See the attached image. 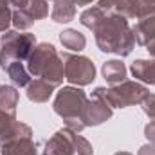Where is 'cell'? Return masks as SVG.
Instances as JSON below:
<instances>
[{
    "label": "cell",
    "instance_id": "obj_13",
    "mask_svg": "<svg viewBox=\"0 0 155 155\" xmlns=\"http://www.w3.org/2000/svg\"><path fill=\"white\" fill-rule=\"evenodd\" d=\"M130 72L135 78V81L143 85H153L155 87V60H135L130 65Z\"/></svg>",
    "mask_w": 155,
    "mask_h": 155
},
{
    "label": "cell",
    "instance_id": "obj_26",
    "mask_svg": "<svg viewBox=\"0 0 155 155\" xmlns=\"http://www.w3.org/2000/svg\"><path fill=\"white\" fill-rule=\"evenodd\" d=\"M144 137L148 139V143H155V121H150L144 126Z\"/></svg>",
    "mask_w": 155,
    "mask_h": 155
},
{
    "label": "cell",
    "instance_id": "obj_7",
    "mask_svg": "<svg viewBox=\"0 0 155 155\" xmlns=\"http://www.w3.org/2000/svg\"><path fill=\"white\" fill-rule=\"evenodd\" d=\"M33 137V128L22 121H16V116L0 110V148L11 141Z\"/></svg>",
    "mask_w": 155,
    "mask_h": 155
},
{
    "label": "cell",
    "instance_id": "obj_21",
    "mask_svg": "<svg viewBox=\"0 0 155 155\" xmlns=\"http://www.w3.org/2000/svg\"><path fill=\"white\" fill-rule=\"evenodd\" d=\"M60 41L61 45L69 51V52H81L87 45V38L83 33H79L78 29H63L60 33Z\"/></svg>",
    "mask_w": 155,
    "mask_h": 155
},
{
    "label": "cell",
    "instance_id": "obj_17",
    "mask_svg": "<svg viewBox=\"0 0 155 155\" xmlns=\"http://www.w3.org/2000/svg\"><path fill=\"white\" fill-rule=\"evenodd\" d=\"M132 29L135 35V43L146 47L152 40H155V16H146L137 20V24Z\"/></svg>",
    "mask_w": 155,
    "mask_h": 155
},
{
    "label": "cell",
    "instance_id": "obj_30",
    "mask_svg": "<svg viewBox=\"0 0 155 155\" xmlns=\"http://www.w3.org/2000/svg\"><path fill=\"white\" fill-rule=\"evenodd\" d=\"M114 155H134V153H130V152H116Z\"/></svg>",
    "mask_w": 155,
    "mask_h": 155
},
{
    "label": "cell",
    "instance_id": "obj_15",
    "mask_svg": "<svg viewBox=\"0 0 155 155\" xmlns=\"http://www.w3.org/2000/svg\"><path fill=\"white\" fill-rule=\"evenodd\" d=\"M0 155H38V148L33 137H24L4 144L0 148Z\"/></svg>",
    "mask_w": 155,
    "mask_h": 155
},
{
    "label": "cell",
    "instance_id": "obj_10",
    "mask_svg": "<svg viewBox=\"0 0 155 155\" xmlns=\"http://www.w3.org/2000/svg\"><path fill=\"white\" fill-rule=\"evenodd\" d=\"M74 146L69 135V128L63 126L61 130H58L47 143L43 148V155H74Z\"/></svg>",
    "mask_w": 155,
    "mask_h": 155
},
{
    "label": "cell",
    "instance_id": "obj_25",
    "mask_svg": "<svg viewBox=\"0 0 155 155\" xmlns=\"http://www.w3.org/2000/svg\"><path fill=\"white\" fill-rule=\"evenodd\" d=\"M141 107H143V112L148 116L150 121H155V94H150L143 103H141Z\"/></svg>",
    "mask_w": 155,
    "mask_h": 155
},
{
    "label": "cell",
    "instance_id": "obj_31",
    "mask_svg": "<svg viewBox=\"0 0 155 155\" xmlns=\"http://www.w3.org/2000/svg\"><path fill=\"white\" fill-rule=\"evenodd\" d=\"M0 87H2V85H0Z\"/></svg>",
    "mask_w": 155,
    "mask_h": 155
},
{
    "label": "cell",
    "instance_id": "obj_18",
    "mask_svg": "<svg viewBox=\"0 0 155 155\" xmlns=\"http://www.w3.org/2000/svg\"><path fill=\"white\" fill-rule=\"evenodd\" d=\"M41 79H45L47 83L54 85V87H60L65 79V69H63V58H61V52H58L51 63L45 67V71L41 72Z\"/></svg>",
    "mask_w": 155,
    "mask_h": 155
},
{
    "label": "cell",
    "instance_id": "obj_29",
    "mask_svg": "<svg viewBox=\"0 0 155 155\" xmlns=\"http://www.w3.org/2000/svg\"><path fill=\"white\" fill-rule=\"evenodd\" d=\"M94 0H74V4H76V7H85V5H90Z\"/></svg>",
    "mask_w": 155,
    "mask_h": 155
},
{
    "label": "cell",
    "instance_id": "obj_27",
    "mask_svg": "<svg viewBox=\"0 0 155 155\" xmlns=\"http://www.w3.org/2000/svg\"><path fill=\"white\" fill-rule=\"evenodd\" d=\"M11 5H13V11L15 9H20V7H24L25 4H27V0H7Z\"/></svg>",
    "mask_w": 155,
    "mask_h": 155
},
{
    "label": "cell",
    "instance_id": "obj_3",
    "mask_svg": "<svg viewBox=\"0 0 155 155\" xmlns=\"http://www.w3.org/2000/svg\"><path fill=\"white\" fill-rule=\"evenodd\" d=\"M92 96L103 99L112 108H126V107L141 105L150 96V90L146 85H143L139 81L126 79L119 85H110L108 88L107 87H96Z\"/></svg>",
    "mask_w": 155,
    "mask_h": 155
},
{
    "label": "cell",
    "instance_id": "obj_22",
    "mask_svg": "<svg viewBox=\"0 0 155 155\" xmlns=\"http://www.w3.org/2000/svg\"><path fill=\"white\" fill-rule=\"evenodd\" d=\"M69 135H71V141H72V146H74V152L78 155H94V148L92 144L83 137L79 135L74 130H69Z\"/></svg>",
    "mask_w": 155,
    "mask_h": 155
},
{
    "label": "cell",
    "instance_id": "obj_23",
    "mask_svg": "<svg viewBox=\"0 0 155 155\" xmlns=\"http://www.w3.org/2000/svg\"><path fill=\"white\" fill-rule=\"evenodd\" d=\"M13 25V5L7 0H0V33L9 31Z\"/></svg>",
    "mask_w": 155,
    "mask_h": 155
},
{
    "label": "cell",
    "instance_id": "obj_9",
    "mask_svg": "<svg viewBox=\"0 0 155 155\" xmlns=\"http://www.w3.org/2000/svg\"><path fill=\"white\" fill-rule=\"evenodd\" d=\"M58 54V49L49 43V41H41L36 43V47L33 49V52L29 54L27 61H25V67L29 71V74L35 78H40L41 72L45 71V67L51 63V60Z\"/></svg>",
    "mask_w": 155,
    "mask_h": 155
},
{
    "label": "cell",
    "instance_id": "obj_16",
    "mask_svg": "<svg viewBox=\"0 0 155 155\" xmlns=\"http://www.w3.org/2000/svg\"><path fill=\"white\" fill-rule=\"evenodd\" d=\"M101 74L107 79V83H110V85H119V83L126 81L128 71H126V65H124L121 60H108V61L103 63Z\"/></svg>",
    "mask_w": 155,
    "mask_h": 155
},
{
    "label": "cell",
    "instance_id": "obj_28",
    "mask_svg": "<svg viewBox=\"0 0 155 155\" xmlns=\"http://www.w3.org/2000/svg\"><path fill=\"white\" fill-rule=\"evenodd\" d=\"M144 49L148 51V54H150V56H152V58L155 60V40H152V41H150V43H148Z\"/></svg>",
    "mask_w": 155,
    "mask_h": 155
},
{
    "label": "cell",
    "instance_id": "obj_11",
    "mask_svg": "<svg viewBox=\"0 0 155 155\" xmlns=\"http://www.w3.org/2000/svg\"><path fill=\"white\" fill-rule=\"evenodd\" d=\"M97 5L110 15H119L128 20H137V4L135 0H99Z\"/></svg>",
    "mask_w": 155,
    "mask_h": 155
},
{
    "label": "cell",
    "instance_id": "obj_12",
    "mask_svg": "<svg viewBox=\"0 0 155 155\" xmlns=\"http://www.w3.org/2000/svg\"><path fill=\"white\" fill-rule=\"evenodd\" d=\"M25 94H27V99L33 101V103H47L51 99V96L54 94V85L47 83L45 79L41 78H35L31 79V83L25 87Z\"/></svg>",
    "mask_w": 155,
    "mask_h": 155
},
{
    "label": "cell",
    "instance_id": "obj_4",
    "mask_svg": "<svg viewBox=\"0 0 155 155\" xmlns=\"http://www.w3.org/2000/svg\"><path fill=\"white\" fill-rule=\"evenodd\" d=\"M36 47V36L27 31L9 29L0 36V69L4 71L13 61H27Z\"/></svg>",
    "mask_w": 155,
    "mask_h": 155
},
{
    "label": "cell",
    "instance_id": "obj_14",
    "mask_svg": "<svg viewBox=\"0 0 155 155\" xmlns=\"http://www.w3.org/2000/svg\"><path fill=\"white\" fill-rule=\"evenodd\" d=\"M51 18L56 24H69L76 18V4L74 0H51Z\"/></svg>",
    "mask_w": 155,
    "mask_h": 155
},
{
    "label": "cell",
    "instance_id": "obj_6",
    "mask_svg": "<svg viewBox=\"0 0 155 155\" xmlns=\"http://www.w3.org/2000/svg\"><path fill=\"white\" fill-rule=\"evenodd\" d=\"M49 16V0H27L20 9L13 11V27L16 31H27L35 22Z\"/></svg>",
    "mask_w": 155,
    "mask_h": 155
},
{
    "label": "cell",
    "instance_id": "obj_24",
    "mask_svg": "<svg viewBox=\"0 0 155 155\" xmlns=\"http://www.w3.org/2000/svg\"><path fill=\"white\" fill-rule=\"evenodd\" d=\"M137 4V20L155 16V0H135Z\"/></svg>",
    "mask_w": 155,
    "mask_h": 155
},
{
    "label": "cell",
    "instance_id": "obj_2",
    "mask_svg": "<svg viewBox=\"0 0 155 155\" xmlns=\"http://www.w3.org/2000/svg\"><path fill=\"white\" fill-rule=\"evenodd\" d=\"M87 99L88 97L81 90V87H74V85L63 87V88H60V92L54 97L52 110L56 116L63 119V123L69 130L81 134L85 130V124L81 123V110H83Z\"/></svg>",
    "mask_w": 155,
    "mask_h": 155
},
{
    "label": "cell",
    "instance_id": "obj_1",
    "mask_svg": "<svg viewBox=\"0 0 155 155\" xmlns=\"http://www.w3.org/2000/svg\"><path fill=\"white\" fill-rule=\"evenodd\" d=\"M79 24L94 33L96 45L101 52L124 58L135 49L134 29L124 16L110 15L99 5H92L79 15Z\"/></svg>",
    "mask_w": 155,
    "mask_h": 155
},
{
    "label": "cell",
    "instance_id": "obj_5",
    "mask_svg": "<svg viewBox=\"0 0 155 155\" xmlns=\"http://www.w3.org/2000/svg\"><path fill=\"white\" fill-rule=\"evenodd\" d=\"M65 79L74 87H87L96 79V65L90 58L74 54V52H61Z\"/></svg>",
    "mask_w": 155,
    "mask_h": 155
},
{
    "label": "cell",
    "instance_id": "obj_20",
    "mask_svg": "<svg viewBox=\"0 0 155 155\" xmlns=\"http://www.w3.org/2000/svg\"><path fill=\"white\" fill-rule=\"evenodd\" d=\"M4 72L9 76L11 83H13L16 88L27 87V85L31 83V74H29V71H27V67H25L24 61H13V63H9V65L4 69Z\"/></svg>",
    "mask_w": 155,
    "mask_h": 155
},
{
    "label": "cell",
    "instance_id": "obj_8",
    "mask_svg": "<svg viewBox=\"0 0 155 155\" xmlns=\"http://www.w3.org/2000/svg\"><path fill=\"white\" fill-rule=\"evenodd\" d=\"M112 116H114V108L108 103H105L103 99L92 96L90 99H87V103L81 110V123L85 124V128L99 126V124L107 123Z\"/></svg>",
    "mask_w": 155,
    "mask_h": 155
},
{
    "label": "cell",
    "instance_id": "obj_19",
    "mask_svg": "<svg viewBox=\"0 0 155 155\" xmlns=\"http://www.w3.org/2000/svg\"><path fill=\"white\" fill-rule=\"evenodd\" d=\"M20 101V92L15 85H2L0 87V110L11 116H16V107Z\"/></svg>",
    "mask_w": 155,
    "mask_h": 155
}]
</instances>
